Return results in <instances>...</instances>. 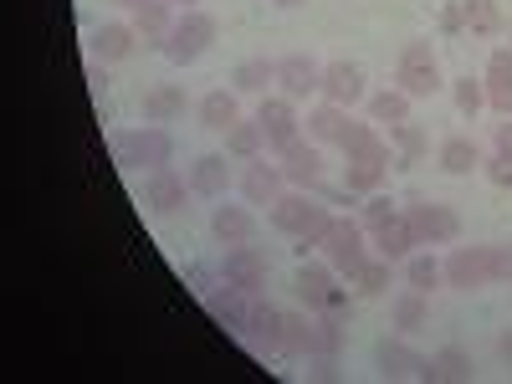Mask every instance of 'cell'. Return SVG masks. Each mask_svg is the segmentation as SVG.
Here are the masks:
<instances>
[{
	"label": "cell",
	"instance_id": "obj_1",
	"mask_svg": "<svg viewBox=\"0 0 512 384\" xmlns=\"http://www.w3.org/2000/svg\"><path fill=\"white\" fill-rule=\"evenodd\" d=\"M113 159L123 169H169V159H175V139H169L164 123H144V128H123V134L108 139Z\"/></svg>",
	"mask_w": 512,
	"mask_h": 384
},
{
	"label": "cell",
	"instance_id": "obj_2",
	"mask_svg": "<svg viewBox=\"0 0 512 384\" xmlns=\"http://www.w3.org/2000/svg\"><path fill=\"white\" fill-rule=\"evenodd\" d=\"M395 82H400V93H410V98H436V93L446 88V77H441V57H436L431 41H405Z\"/></svg>",
	"mask_w": 512,
	"mask_h": 384
},
{
	"label": "cell",
	"instance_id": "obj_3",
	"mask_svg": "<svg viewBox=\"0 0 512 384\" xmlns=\"http://www.w3.org/2000/svg\"><path fill=\"white\" fill-rule=\"evenodd\" d=\"M210 47H216V21H210L205 11H185V16L175 21V31H169V41H164V57L175 62V67H190V62H200Z\"/></svg>",
	"mask_w": 512,
	"mask_h": 384
},
{
	"label": "cell",
	"instance_id": "obj_4",
	"mask_svg": "<svg viewBox=\"0 0 512 384\" xmlns=\"http://www.w3.org/2000/svg\"><path fill=\"white\" fill-rule=\"evenodd\" d=\"M364 246H369V241H364V226H359V221L333 216V226H328V241H323L318 251H323V262H328L333 272L354 277V272L369 262V251H364Z\"/></svg>",
	"mask_w": 512,
	"mask_h": 384
},
{
	"label": "cell",
	"instance_id": "obj_5",
	"mask_svg": "<svg viewBox=\"0 0 512 384\" xmlns=\"http://www.w3.org/2000/svg\"><path fill=\"white\" fill-rule=\"evenodd\" d=\"M405 221L415 231V246H451L461 236V216L451 205H436V200H415L405 210Z\"/></svg>",
	"mask_w": 512,
	"mask_h": 384
},
{
	"label": "cell",
	"instance_id": "obj_6",
	"mask_svg": "<svg viewBox=\"0 0 512 384\" xmlns=\"http://www.w3.org/2000/svg\"><path fill=\"white\" fill-rule=\"evenodd\" d=\"M441 272H446V287H456V292H482V287H492L487 246H456L446 262H441Z\"/></svg>",
	"mask_w": 512,
	"mask_h": 384
},
{
	"label": "cell",
	"instance_id": "obj_7",
	"mask_svg": "<svg viewBox=\"0 0 512 384\" xmlns=\"http://www.w3.org/2000/svg\"><path fill=\"white\" fill-rule=\"evenodd\" d=\"M221 282H231V287H241V292H262L267 287V256L256 251L251 241L246 246H226V262H221Z\"/></svg>",
	"mask_w": 512,
	"mask_h": 384
},
{
	"label": "cell",
	"instance_id": "obj_8",
	"mask_svg": "<svg viewBox=\"0 0 512 384\" xmlns=\"http://www.w3.org/2000/svg\"><path fill=\"white\" fill-rule=\"evenodd\" d=\"M241 344H251L256 354H277V344H282V313L267 303L262 292H256V297H251V308H246Z\"/></svg>",
	"mask_w": 512,
	"mask_h": 384
},
{
	"label": "cell",
	"instance_id": "obj_9",
	"mask_svg": "<svg viewBox=\"0 0 512 384\" xmlns=\"http://www.w3.org/2000/svg\"><path fill=\"white\" fill-rule=\"evenodd\" d=\"M374 364H379V374H390V379H431V359L415 354L410 344H400V338H379Z\"/></svg>",
	"mask_w": 512,
	"mask_h": 384
},
{
	"label": "cell",
	"instance_id": "obj_10",
	"mask_svg": "<svg viewBox=\"0 0 512 384\" xmlns=\"http://www.w3.org/2000/svg\"><path fill=\"white\" fill-rule=\"evenodd\" d=\"M277 88H282V98H292V103H303V98H313L318 88H323V67L313 62V57H282L277 62Z\"/></svg>",
	"mask_w": 512,
	"mask_h": 384
},
{
	"label": "cell",
	"instance_id": "obj_11",
	"mask_svg": "<svg viewBox=\"0 0 512 384\" xmlns=\"http://www.w3.org/2000/svg\"><path fill=\"white\" fill-rule=\"evenodd\" d=\"M328 103H338V108H354L359 98H364V67L359 62H349V57H338V62H328L323 67V88H318Z\"/></svg>",
	"mask_w": 512,
	"mask_h": 384
},
{
	"label": "cell",
	"instance_id": "obj_12",
	"mask_svg": "<svg viewBox=\"0 0 512 384\" xmlns=\"http://www.w3.org/2000/svg\"><path fill=\"white\" fill-rule=\"evenodd\" d=\"M277 159H282V175L292 185H318L323 180V149L313 139H303V134H297L287 149H277Z\"/></svg>",
	"mask_w": 512,
	"mask_h": 384
},
{
	"label": "cell",
	"instance_id": "obj_13",
	"mask_svg": "<svg viewBox=\"0 0 512 384\" xmlns=\"http://www.w3.org/2000/svg\"><path fill=\"white\" fill-rule=\"evenodd\" d=\"M287 175H282V164H267V159H251L246 164V175H241V195L246 205H277L287 190Z\"/></svg>",
	"mask_w": 512,
	"mask_h": 384
},
{
	"label": "cell",
	"instance_id": "obj_14",
	"mask_svg": "<svg viewBox=\"0 0 512 384\" xmlns=\"http://www.w3.org/2000/svg\"><path fill=\"white\" fill-rule=\"evenodd\" d=\"M292 287H297V297H303V308H308V313H323V308H328V297L338 292L328 262H303V267H297V277H292Z\"/></svg>",
	"mask_w": 512,
	"mask_h": 384
},
{
	"label": "cell",
	"instance_id": "obj_15",
	"mask_svg": "<svg viewBox=\"0 0 512 384\" xmlns=\"http://www.w3.org/2000/svg\"><path fill=\"white\" fill-rule=\"evenodd\" d=\"M256 123H262V134H267L272 149H287L297 139V108H292V98H262Z\"/></svg>",
	"mask_w": 512,
	"mask_h": 384
},
{
	"label": "cell",
	"instance_id": "obj_16",
	"mask_svg": "<svg viewBox=\"0 0 512 384\" xmlns=\"http://www.w3.org/2000/svg\"><path fill=\"white\" fill-rule=\"evenodd\" d=\"M482 88H487V108L502 113V118H512V47H497L492 52Z\"/></svg>",
	"mask_w": 512,
	"mask_h": 384
},
{
	"label": "cell",
	"instance_id": "obj_17",
	"mask_svg": "<svg viewBox=\"0 0 512 384\" xmlns=\"http://www.w3.org/2000/svg\"><path fill=\"white\" fill-rule=\"evenodd\" d=\"M246 308H251V292H241V287H221V292H205V313L216 318L226 333H236L241 338V328H246Z\"/></svg>",
	"mask_w": 512,
	"mask_h": 384
},
{
	"label": "cell",
	"instance_id": "obj_18",
	"mask_svg": "<svg viewBox=\"0 0 512 384\" xmlns=\"http://www.w3.org/2000/svg\"><path fill=\"white\" fill-rule=\"evenodd\" d=\"M185 195H190V180H180L175 169H154L149 190H144L154 216H175V210H185Z\"/></svg>",
	"mask_w": 512,
	"mask_h": 384
},
{
	"label": "cell",
	"instance_id": "obj_19",
	"mask_svg": "<svg viewBox=\"0 0 512 384\" xmlns=\"http://www.w3.org/2000/svg\"><path fill=\"white\" fill-rule=\"evenodd\" d=\"M231 190V169H226V154H200L190 164V195L200 200H221Z\"/></svg>",
	"mask_w": 512,
	"mask_h": 384
},
{
	"label": "cell",
	"instance_id": "obj_20",
	"mask_svg": "<svg viewBox=\"0 0 512 384\" xmlns=\"http://www.w3.org/2000/svg\"><path fill=\"white\" fill-rule=\"evenodd\" d=\"M313 344H318V318L313 313H282V344H277V354L313 359Z\"/></svg>",
	"mask_w": 512,
	"mask_h": 384
},
{
	"label": "cell",
	"instance_id": "obj_21",
	"mask_svg": "<svg viewBox=\"0 0 512 384\" xmlns=\"http://www.w3.org/2000/svg\"><path fill=\"white\" fill-rule=\"evenodd\" d=\"M210 236L221 246H246L256 236V216L246 205H216V216H210Z\"/></svg>",
	"mask_w": 512,
	"mask_h": 384
},
{
	"label": "cell",
	"instance_id": "obj_22",
	"mask_svg": "<svg viewBox=\"0 0 512 384\" xmlns=\"http://www.w3.org/2000/svg\"><path fill=\"white\" fill-rule=\"evenodd\" d=\"M134 31H139L144 47H159V52H164L169 31H175V16H169V0H149V6H139V11H134Z\"/></svg>",
	"mask_w": 512,
	"mask_h": 384
},
{
	"label": "cell",
	"instance_id": "obj_23",
	"mask_svg": "<svg viewBox=\"0 0 512 384\" xmlns=\"http://www.w3.org/2000/svg\"><path fill=\"white\" fill-rule=\"evenodd\" d=\"M344 134H349V108H338V103H318L313 113H308V139L313 144H344Z\"/></svg>",
	"mask_w": 512,
	"mask_h": 384
},
{
	"label": "cell",
	"instance_id": "obj_24",
	"mask_svg": "<svg viewBox=\"0 0 512 384\" xmlns=\"http://www.w3.org/2000/svg\"><path fill=\"white\" fill-rule=\"evenodd\" d=\"M134 47H139V31L123 26V21H108V26L93 31V57H98V62H123Z\"/></svg>",
	"mask_w": 512,
	"mask_h": 384
},
{
	"label": "cell",
	"instance_id": "obj_25",
	"mask_svg": "<svg viewBox=\"0 0 512 384\" xmlns=\"http://www.w3.org/2000/svg\"><path fill=\"white\" fill-rule=\"evenodd\" d=\"M338 149H344L349 159H364V164H384V169H390V144H384L369 123H349V134H344V144H338Z\"/></svg>",
	"mask_w": 512,
	"mask_h": 384
},
{
	"label": "cell",
	"instance_id": "obj_26",
	"mask_svg": "<svg viewBox=\"0 0 512 384\" xmlns=\"http://www.w3.org/2000/svg\"><path fill=\"white\" fill-rule=\"evenodd\" d=\"M369 236H374V251H379V256H390V262H405L410 246H415V231H410L405 216H390L384 226H374Z\"/></svg>",
	"mask_w": 512,
	"mask_h": 384
},
{
	"label": "cell",
	"instance_id": "obj_27",
	"mask_svg": "<svg viewBox=\"0 0 512 384\" xmlns=\"http://www.w3.org/2000/svg\"><path fill=\"white\" fill-rule=\"evenodd\" d=\"M200 123L205 128H216V134H226L231 123H241V108H236V93H226V88H216V93H205L200 98Z\"/></svg>",
	"mask_w": 512,
	"mask_h": 384
},
{
	"label": "cell",
	"instance_id": "obj_28",
	"mask_svg": "<svg viewBox=\"0 0 512 384\" xmlns=\"http://www.w3.org/2000/svg\"><path fill=\"white\" fill-rule=\"evenodd\" d=\"M185 108H190L185 88H154V93H144V123H175V118H185Z\"/></svg>",
	"mask_w": 512,
	"mask_h": 384
},
{
	"label": "cell",
	"instance_id": "obj_29",
	"mask_svg": "<svg viewBox=\"0 0 512 384\" xmlns=\"http://www.w3.org/2000/svg\"><path fill=\"white\" fill-rule=\"evenodd\" d=\"M441 169H446V175H472V169H482V149L456 134V139L441 144Z\"/></svg>",
	"mask_w": 512,
	"mask_h": 384
},
{
	"label": "cell",
	"instance_id": "obj_30",
	"mask_svg": "<svg viewBox=\"0 0 512 384\" xmlns=\"http://www.w3.org/2000/svg\"><path fill=\"white\" fill-rule=\"evenodd\" d=\"M226 149L236 154V159H262V149H267V134H262V123H231L226 128Z\"/></svg>",
	"mask_w": 512,
	"mask_h": 384
},
{
	"label": "cell",
	"instance_id": "obj_31",
	"mask_svg": "<svg viewBox=\"0 0 512 384\" xmlns=\"http://www.w3.org/2000/svg\"><path fill=\"white\" fill-rule=\"evenodd\" d=\"M231 82H236V93H267V82H277V62L251 57V62H241L231 72Z\"/></svg>",
	"mask_w": 512,
	"mask_h": 384
},
{
	"label": "cell",
	"instance_id": "obj_32",
	"mask_svg": "<svg viewBox=\"0 0 512 384\" xmlns=\"http://www.w3.org/2000/svg\"><path fill=\"white\" fill-rule=\"evenodd\" d=\"M461 16H466V31H472V36H497L502 31L497 0H461Z\"/></svg>",
	"mask_w": 512,
	"mask_h": 384
},
{
	"label": "cell",
	"instance_id": "obj_33",
	"mask_svg": "<svg viewBox=\"0 0 512 384\" xmlns=\"http://www.w3.org/2000/svg\"><path fill=\"white\" fill-rule=\"evenodd\" d=\"M390 256H369V262L354 272V292L359 297H384V287H390Z\"/></svg>",
	"mask_w": 512,
	"mask_h": 384
},
{
	"label": "cell",
	"instance_id": "obj_34",
	"mask_svg": "<svg viewBox=\"0 0 512 384\" xmlns=\"http://www.w3.org/2000/svg\"><path fill=\"white\" fill-rule=\"evenodd\" d=\"M425 318H431V308H425V292L410 287V292L395 297V328H400V333H420Z\"/></svg>",
	"mask_w": 512,
	"mask_h": 384
},
{
	"label": "cell",
	"instance_id": "obj_35",
	"mask_svg": "<svg viewBox=\"0 0 512 384\" xmlns=\"http://www.w3.org/2000/svg\"><path fill=\"white\" fill-rule=\"evenodd\" d=\"M410 103H415V98L400 93V88H395V93H379V98L369 103V118H374V123H390V128H395V123H410Z\"/></svg>",
	"mask_w": 512,
	"mask_h": 384
},
{
	"label": "cell",
	"instance_id": "obj_36",
	"mask_svg": "<svg viewBox=\"0 0 512 384\" xmlns=\"http://www.w3.org/2000/svg\"><path fill=\"white\" fill-rule=\"evenodd\" d=\"M344 185H349V195H374V190L384 185V164L349 159V164H344Z\"/></svg>",
	"mask_w": 512,
	"mask_h": 384
},
{
	"label": "cell",
	"instance_id": "obj_37",
	"mask_svg": "<svg viewBox=\"0 0 512 384\" xmlns=\"http://www.w3.org/2000/svg\"><path fill=\"white\" fill-rule=\"evenodd\" d=\"M405 282H410L415 292H436V287L446 282V272H441L436 256H410V262H405Z\"/></svg>",
	"mask_w": 512,
	"mask_h": 384
},
{
	"label": "cell",
	"instance_id": "obj_38",
	"mask_svg": "<svg viewBox=\"0 0 512 384\" xmlns=\"http://www.w3.org/2000/svg\"><path fill=\"white\" fill-rule=\"evenodd\" d=\"M431 379H472V354L456 349V344L431 354Z\"/></svg>",
	"mask_w": 512,
	"mask_h": 384
},
{
	"label": "cell",
	"instance_id": "obj_39",
	"mask_svg": "<svg viewBox=\"0 0 512 384\" xmlns=\"http://www.w3.org/2000/svg\"><path fill=\"white\" fill-rule=\"evenodd\" d=\"M451 98H456V108H461L466 118H472V113L487 103V88H482V82H472V77H456V82H451Z\"/></svg>",
	"mask_w": 512,
	"mask_h": 384
},
{
	"label": "cell",
	"instance_id": "obj_40",
	"mask_svg": "<svg viewBox=\"0 0 512 384\" xmlns=\"http://www.w3.org/2000/svg\"><path fill=\"white\" fill-rule=\"evenodd\" d=\"M390 134H395V144H400V164H415V159L425 154V134H420L415 123H395Z\"/></svg>",
	"mask_w": 512,
	"mask_h": 384
},
{
	"label": "cell",
	"instance_id": "obj_41",
	"mask_svg": "<svg viewBox=\"0 0 512 384\" xmlns=\"http://www.w3.org/2000/svg\"><path fill=\"white\" fill-rule=\"evenodd\" d=\"M390 216H400V210H395V200L374 190V195H369V205H364V226L374 231V226H384V221H390Z\"/></svg>",
	"mask_w": 512,
	"mask_h": 384
},
{
	"label": "cell",
	"instance_id": "obj_42",
	"mask_svg": "<svg viewBox=\"0 0 512 384\" xmlns=\"http://www.w3.org/2000/svg\"><path fill=\"white\" fill-rule=\"evenodd\" d=\"M487 272L492 282H512V246H487Z\"/></svg>",
	"mask_w": 512,
	"mask_h": 384
},
{
	"label": "cell",
	"instance_id": "obj_43",
	"mask_svg": "<svg viewBox=\"0 0 512 384\" xmlns=\"http://www.w3.org/2000/svg\"><path fill=\"white\" fill-rule=\"evenodd\" d=\"M482 169H487V180H492L497 190H512V154H492Z\"/></svg>",
	"mask_w": 512,
	"mask_h": 384
},
{
	"label": "cell",
	"instance_id": "obj_44",
	"mask_svg": "<svg viewBox=\"0 0 512 384\" xmlns=\"http://www.w3.org/2000/svg\"><path fill=\"white\" fill-rule=\"evenodd\" d=\"M441 31H446V36L466 31V16H461V0H456V6H446V11H441Z\"/></svg>",
	"mask_w": 512,
	"mask_h": 384
},
{
	"label": "cell",
	"instance_id": "obj_45",
	"mask_svg": "<svg viewBox=\"0 0 512 384\" xmlns=\"http://www.w3.org/2000/svg\"><path fill=\"white\" fill-rule=\"evenodd\" d=\"M497 154H512V118L497 123Z\"/></svg>",
	"mask_w": 512,
	"mask_h": 384
},
{
	"label": "cell",
	"instance_id": "obj_46",
	"mask_svg": "<svg viewBox=\"0 0 512 384\" xmlns=\"http://www.w3.org/2000/svg\"><path fill=\"white\" fill-rule=\"evenodd\" d=\"M497 354H502V359L512 364V333H502V338H497Z\"/></svg>",
	"mask_w": 512,
	"mask_h": 384
},
{
	"label": "cell",
	"instance_id": "obj_47",
	"mask_svg": "<svg viewBox=\"0 0 512 384\" xmlns=\"http://www.w3.org/2000/svg\"><path fill=\"white\" fill-rule=\"evenodd\" d=\"M123 6H134V11H139V6H149V0H123Z\"/></svg>",
	"mask_w": 512,
	"mask_h": 384
},
{
	"label": "cell",
	"instance_id": "obj_48",
	"mask_svg": "<svg viewBox=\"0 0 512 384\" xmlns=\"http://www.w3.org/2000/svg\"><path fill=\"white\" fill-rule=\"evenodd\" d=\"M277 6H287V11H292V6H303V0H277Z\"/></svg>",
	"mask_w": 512,
	"mask_h": 384
},
{
	"label": "cell",
	"instance_id": "obj_49",
	"mask_svg": "<svg viewBox=\"0 0 512 384\" xmlns=\"http://www.w3.org/2000/svg\"><path fill=\"white\" fill-rule=\"evenodd\" d=\"M185 11H195V0H185Z\"/></svg>",
	"mask_w": 512,
	"mask_h": 384
}]
</instances>
